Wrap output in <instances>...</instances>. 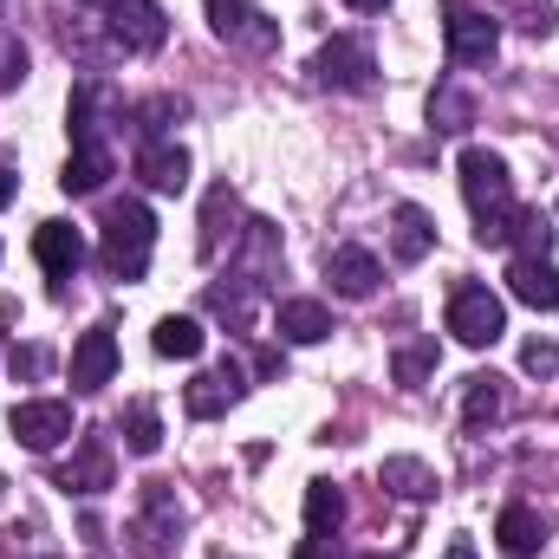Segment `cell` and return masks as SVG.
Instances as JSON below:
<instances>
[{
  "instance_id": "1",
  "label": "cell",
  "mask_w": 559,
  "mask_h": 559,
  "mask_svg": "<svg viewBox=\"0 0 559 559\" xmlns=\"http://www.w3.org/2000/svg\"><path fill=\"white\" fill-rule=\"evenodd\" d=\"M455 169H462V195H468V215H475V241H481V248H508V222H514V209H521L508 163H501L495 150L468 143V150L455 156Z\"/></svg>"
},
{
  "instance_id": "2",
  "label": "cell",
  "mask_w": 559,
  "mask_h": 559,
  "mask_svg": "<svg viewBox=\"0 0 559 559\" xmlns=\"http://www.w3.org/2000/svg\"><path fill=\"white\" fill-rule=\"evenodd\" d=\"M150 254H156V215L143 209L138 195L111 202L105 209V241H98V261L111 280H143L150 274Z\"/></svg>"
},
{
  "instance_id": "3",
  "label": "cell",
  "mask_w": 559,
  "mask_h": 559,
  "mask_svg": "<svg viewBox=\"0 0 559 559\" xmlns=\"http://www.w3.org/2000/svg\"><path fill=\"white\" fill-rule=\"evenodd\" d=\"M442 39H449V59L455 66H488L495 46H501V26L475 0H442Z\"/></svg>"
},
{
  "instance_id": "4",
  "label": "cell",
  "mask_w": 559,
  "mask_h": 559,
  "mask_svg": "<svg viewBox=\"0 0 559 559\" xmlns=\"http://www.w3.org/2000/svg\"><path fill=\"white\" fill-rule=\"evenodd\" d=\"M312 79L325 92H371L378 85V59H371V46L358 33H332L319 46V59H312Z\"/></svg>"
},
{
  "instance_id": "5",
  "label": "cell",
  "mask_w": 559,
  "mask_h": 559,
  "mask_svg": "<svg viewBox=\"0 0 559 559\" xmlns=\"http://www.w3.org/2000/svg\"><path fill=\"white\" fill-rule=\"evenodd\" d=\"M449 332H455V345L488 352V345L508 332V306H501L488 286H455V293H449Z\"/></svg>"
},
{
  "instance_id": "6",
  "label": "cell",
  "mask_w": 559,
  "mask_h": 559,
  "mask_svg": "<svg viewBox=\"0 0 559 559\" xmlns=\"http://www.w3.org/2000/svg\"><path fill=\"white\" fill-rule=\"evenodd\" d=\"M209 26H215V39H228V46H241L254 59L280 46V20L261 13V7H248V0H209Z\"/></svg>"
},
{
  "instance_id": "7",
  "label": "cell",
  "mask_w": 559,
  "mask_h": 559,
  "mask_svg": "<svg viewBox=\"0 0 559 559\" xmlns=\"http://www.w3.org/2000/svg\"><path fill=\"white\" fill-rule=\"evenodd\" d=\"M241 397H248V371H241L235 358H222V365H209V371H202V378L182 391V411L209 423V417H228Z\"/></svg>"
},
{
  "instance_id": "8",
  "label": "cell",
  "mask_w": 559,
  "mask_h": 559,
  "mask_svg": "<svg viewBox=\"0 0 559 559\" xmlns=\"http://www.w3.org/2000/svg\"><path fill=\"white\" fill-rule=\"evenodd\" d=\"M111 20V46L118 52H156L163 39H169V13L156 7V0H118V7H105Z\"/></svg>"
},
{
  "instance_id": "9",
  "label": "cell",
  "mask_w": 559,
  "mask_h": 559,
  "mask_svg": "<svg viewBox=\"0 0 559 559\" xmlns=\"http://www.w3.org/2000/svg\"><path fill=\"white\" fill-rule=\"evenodd\" d=\"M176 534H182V508H176L169 481H143V514H138V527H131L138 554H143V559H163Z\"/></svg>"
},
{
  "instance_id": "10",
  "label": "cell",
  "mask_w": 559,
  "mask_h": 559,
  "mask_svg": "<svg viewBox=\"0 0 559 559\" xmlns=\"http://www.w3.org/2000/svg\"><path fill=\"white\" fill-rule=\"evenodd\" d=\"M7 429H13L33 455H46V449H59V442L72 436V404H59V397H26V404H13Z\"/></svg>"
},
{
  "instance_id": "11",
  "label": "cell",
  "mask_w": 559,
  "mask_h": 559,
  "mask_svg": "<svg viewBox=\"0 0 559 559\" xmlns=\"http://www.w3.org/2000/svg\"><path fill=\"white\" fill-rule=\"evenodd\" d=\"M33 254H39L46 280H52V293H66V280L85 267V235L72 222H39L33 228Z\"/></svg>"
},
{
  "instance_id": "12",
  "label": "cell",
  "mask_w": 559,
  "mask_h": 559,
  "mask_svg": "<svg viewBox=\"0 0 559 559\" xmlns=\"http://www.w3.org/2000/svg\"><path fill=\"white\" fill-rule=\"evenodd\" d=\"M118 378V338H111V325H92L79 345H72V391H105Z\"/></svg>"
},
{
  "instance_id": "13",
  "label": "cell",
  "mask_w": 559,
  "mask_h": 559,
  "mask_svg": "<svg viewBox=\"0 0 559 559\" xmlns=\"http://www.w3.org/2000/svg\"><path fill=\"white\" fill-rule=\"evenodd\" d=\"M241 228H248V222H241L235 189H228V182L209 189V202H202V241H195L202 261H222V241H228V254H235V248H241Z\"/></svg>"
},
{
  "instance_id": "14",
  "label": "cell",
  "mask_w": 559,
  "mask_h": 559,
  "mask_svg": "<svg viewBox=\"0 0 559 559\" xmlns=\"http://www.w3.org/2000/svg\"><path fill=\"white\" fill-rule=\"evenodd\" d=\"M111 481H118V468H111V442H105V436H85L79 455L59 468V488H66V495H105Z\"/></svg>"
},
{
  "instance_id": "15",
  "label": "cell",
  "mask_w": 559,
  "mask_h": 559,
  "mask_svg": "<svg viewBox=\"0 0 559 559\" xmlns=\"http://www.w3.org/2000/svg\"><path fill=\"white\" fill-rule=\"evenodd\" d=\"M325 280H332L338 299H371L384 274H378V254L371 248H332L325 254Z\"/></svg>"
},
{
  "instance_id": "16",
  "label": "cell",
  "mask_w": 559,
  "mask_h": 559,
  "mask_svg": "<svg viewBox=\"0 0 559 559\" xmlns=\"http://www.w3.org/2000/svg\"><path fill=\"white\" fill-rule=\"evenodd\" d=\"M138 176H143V189H156V195H182L189 189V150L182 143H143L138 150Z\"/></svg>"
},
{
  "instance_id": "17",
  "label": "cell",
  "mask_w": 559,
  "mask_h": 559,
  "mask_svg": "<svg viewBox=\"0 0 559 559\" xmlns=\"http://www.w3.org/2000/svg\"><path fill=\"white\" fill-rule=\"evenodd\" d=\"M111 143H72V156H66V169H59V189L66 195H98L105 182H111Z\"/></svg>"
},
{
  "instance_id": "18",
  "label": "cell",
  "mask_w": 559,
  "mask_h": 559,
  "mask_svg": "<svg viewBox=\"0 0 559 559\" xmlns=\"http://www.w3.org/2000/svg\"><path fill=\"white\" fill-rule=\"evenodd\" d=\"M429 248H436V215L417 209V202H397V215H391V254L404 267H417Z\"/></svg>"
},
{
  "instance_id": "19",
  "label": "cell",
  "mask_w": 559,
  "mask_h": 559,
  "mask_svg": "<svg viewBox=\"0 0 559 559\" xmlns=\"http://www.w3.org/2000/svg\"><path fill=\"white\" fill-rule=\"evenodd\" d=\"M495 540H501V554H508V559H534L540 547H547V521H540L534 508L508 501V508H501V521H495Z\"/></svg>"
},
{
  "instance_id": "20",
  "label": "cell",
  "mask_w": 559,
  "mask_h": 559,
  "mask_svg": "<svg viewBox=\"0 0 559 559\" xmlns=\"http://www.w3.org/2000/svg\"><path fill=\"white\" fill-rule=\"evenodd\" d=\"M508 293H514L521 306H534V312H559L554 261H521V254H514V267H508Z\"/></svg>"
},
{
  "instance_id": "21",
  "label": "cell",
  "mask_w": 559,
  "mask_h": 559,
  "mask_svg": "<svg viewBox=\"0 0 559 559\" xmlns=\"http://www.w3.org/2000/svg\"><path fill=\"white\" fill-rule=\"evenodd\" d=\"M274 332L286 345H319V338H332V312H325L319 299H280Z\"/></svg>"
},
{
  "instance_id": "22",
  "label": "cell",
  "mask_w": 559,
  "mask_h": 559,
  "mask_svg": "<svg viewBox=\"0 0 559 559\" xmlns=\"http://www.w3.org/2000/svg\"><path fill=\"white\" fill-rule=\"evenodd\" d=\"M150 345H156V358H202V345H209V332H202V319H189V312H169V319H156V332H150Z\"/></svg>"
},
{
  "instance_id": "23",
  "label": "cell",
  "mask_w": 559,
  "mask_h": 559,
  "mask_svg": "<svg viewBox=\"0 0 559 559\" xmlns=\"http://www.w3.org/2000/svg\"><path fill=\"white\" fill-rule=\"evenodd\" d=\"M508 417V384L495 378V371H481V378H468V397H462V423L468 429H488V423Z\"/></svg>"
},
{
  "instance_id": "24",
  "label": "cell",
  "mask_w": 559,
  "mask_h": 559,
  "mask_svg": "<svg viewBox=\"0 0 559 559\" xmlns=\"http://www.w3.org/2000/svg\"><path fill=\"white\" fill-rule=\"evenodd\" d=\"M378 481H384L391 495H404V501H429V495H436V475H429V462H417V455H384Z\"/></svg>"
},
{
  "instance_id": "25",
  "label": "cell",
  "mask_w": 559,
  "mask_h": 559,
  "mask_svg": "<svg viewBox=\"0 0 559 559\" xmlns=\"http://www.w3.org/2000/svg\"><path fill=\"white\" fill-rule=\"evenodd\" d=\"M508 248H514L521 261H547V248H554V222H547L540 209H514V222H508Z\"/></svg>"
},
{
  "instance_id": "26",
  "label": "cell",
  "mask_w": 559,
  "mask_h": 559,
  "mask_svg": "<svg viewBox=\"0 0 559 559\" xmlns=\"http://www.w3.org/2000/svg\"><path fill=\"white\" fill-rule=\"evenodd\" d=\"M429 124H436L442 138H455V131H468V124H475V98H468V92H455V85L442 79V85L429 92Z\"/></svg>"
},
{
  "instance_id": "27",
  "label": "cell",
  "mask_w": 559,
  "mask_h": 559,
  "mask_svg": "<svg viewBox=\"0 0 559 559\" xmlns=\"http://www.w3.org/2000/svg\"><path fill=\"white\" fill-rule=\"evenodd\" d=\"M118 429H124V449H131V455H156V449H163V417H156L150 397H138V404L118 417Z\"/></svg>"
},
{
  "instance_id": "28",
  "label": "cell",
  "mask_w": 559,
  "mask_h": 559,
  "mask_svg": "<svg viewBox=\"0 0 559 559\" xmlns=\"http://www.w3.org/2000/svg\"><path fill=\"white\" fill-rule=\"evenodd\" d=\"M345 527V495L332 481H306V534H338Z\"/></svg>"
},
{
  "instance_id": "29",
  "label": "cell",
  "mask_w": 559,
  "mask_h": 559,
  "mask_svg": "<svg viewBox=\"0 0 559 559\" xmlns=\"http://www.w3.org/2000/svg\"><path fill=\"white\" fill-rule=\"evenodd\" d=\"M176 118H182V98H143V105H131V124H138L143 143H163Z\"/></svg>"
},
{
  "instance_id": "30",
  "label": "cell",
  "mask_w": 559,
  "mask_h": 559,
  "mask_svg": "<svg viewBox=\"0 0 559 559\" xmlns=\"http://www.w3.org/2000/svg\"><path fill=\"white\" fill-rule=\"evenodd\" d=\"M397 384L404 391H417V384H429V371H436V338H411V345H397Z\"/></svg>"
},
{
  "instance_id": "31",
  "label": "cell",
  "mask_w": 559,
  "mask_h": 559,
  "mask_svg": "<svg viewBox=\"0 0 559 559\" xmlns=\"http://www.w3.org/2000/svg\"><path fill=\"white\" fill-rule=\"evenodd\" d=\"M26 79V46H20V33H7V20H0V92H13Z\"/></svg>"
},
{
  "instance_id": "32",
  "label": "cell",
  "mask_w": 559,
  "mask_h": 559,
  "mask_svg": "<svg viewBox=\"0 0 559 559\" xmlns=\"http://www.w3.org/2000/svg\"><path fill=\"white\" fill-rule=\"evenodd\" d=\"M521 371L527 378H559V345L554 338H527L521 345Z\"/></svg>"
},
{
  "instance_id": "33",
  "label": "cell",
  "mask_w": 559,
  "mask_h": 559,
  "mask_svg": "<svg viewBox=\"0 0 559 559\" xmlns=\"http://www.w3.org/2000/svg\"><path fill=\"white\" fill-rule=\"evenodd\" d=\"M514 13H521V26H527V33H554V26H559L554 0H514Z\"/></svg>"
},
{
  "instance_id": "34",
  "label": "cell",
  "mask_w": 559,
  "mask_h": 559,
  "mask_svg": "<svg viewBox=\"0 0 559 559\" xmlns=\"http://www.w3.org/2000/svg\"><path fill=\"white\" fill-rule=\"evenodd\" d=\"M293 559H338V534H306L293 547Z\"/></svg>"
},
{
  "instance_id": "35",
  "label": "cell",
  "mask_w": 559,
  "mask_h": 559,
  "mask_svg": "<svg viewBox=\"0 0 559 559\" xmlns=\"http://www.w3.org/2000/svg\"><path fill=\"white\" fill-rule=\"evenodd\" d=\"M46 365H52V358H46V345H26V352L13 345V371H20V378H39Z\"/></svg>"
},
{
  "instance_id": "36",
  "label": "cell",
  "mask_w": 559,
  "mask_h": 559,
  "mask_svg": "<svg viewBox=\"0 0 559 559\" xmlns=\"http://www.w3.org/2000/svg\"><path fill=\"white\" fill-rule=\"evenodd\" d=\"M13 195H20V176H13V163H0V209H7Z\"/></svg>"
},
{
  "instance_id": "37",
  "label": "cell",
  "mask_w": 559,
  "mask_h": 559,
  "mask_svg": "<svg viewBox=\"0 0 559 559\" xmlns=\"http://www.w3.org/2000/svg\"><path fill=\"white\" fill-rule=\"evenodd\" d=\"M345 7H352V13H384L391 0H345Z\"/></svg>"
}]
</instances>
